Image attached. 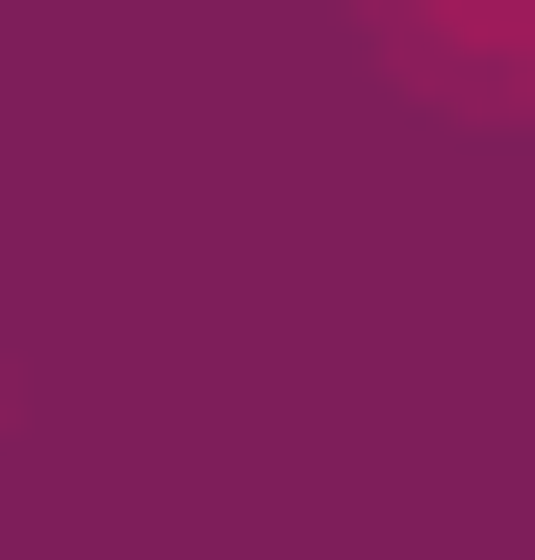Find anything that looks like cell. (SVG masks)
I'll use <instances>...</instances> for the list:
<instances>
[{"instance_id":"1","label":"cell","mask_w":535,"mask_h":560,"mask_svg":"<svg viewBox=\"0 0 535 560\" xmlns=\"http://www.w3.org/2000/svg\"><path fill=\"white\" fill-rule=\"evenodd\" d=\"M408 26H433V51H485V77H510V26H535V0H408Z\"/></svg>"}]
</instances>
